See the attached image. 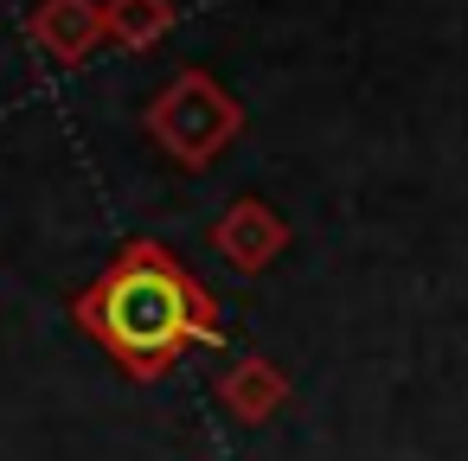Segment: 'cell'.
Wrapping results in <instances>:
<instances>
[{"label":"cell","mask_w":468,"mask_h":461,"mask_svg":"<svg viewBox=\"0 0 468 461\" xmlns=\"http://www.w3.org/2000/svg\"><path fill=\"white\" fill-rule=\"evenodd\" d=\"M148 129H154L180 161H212V148L238 129V110H231V97H225L206 71H180V78L161 90Z\"/></svg>","instance_id":"cell-2"},{"label":"cell","mask_w":468,"mask_h":461,"mask_svg":"<svg viewBox=\"0 0 468 461\" xmlns=\"http://www.w3.org/2000/svg\"><path fill=\"white\" fill-rule=\"evenodd\" d=\"M103 33V14L97 0H46V7L33 14V39L58 58V65H78Z\"/></svg>","instance_id":"cell-3"},{"label":"cell","mask_w":468,"mask_h":461,"mask_svg":"<svg viewBox=\"0 0 468 461\" xmlns=\"http://www.w3.org/2000/svg\"><path fill=\"white\" fill-rule=\"evenodd\" d=\"M78 327L129 378H161L186 346L218 340V301L174 250L122 244L78 295Z\"/></svg>","instance_id":"cell-1"}]
</instances>
